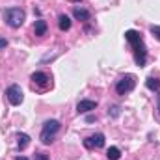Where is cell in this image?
I'll return each instance as SVG.
<instances>
[{"mask_svg": "<svg viewBox=\"0 0 160 160\" xmlns=\"http://www.w3.org/2000/svg\"><path fill=\"white\" fill-rule=\"evenodd\" d=\"M134 88H136V77H134V75H125V77H121V78L116 82V91H118L119 95L130 93Z\"/></svg>", "mask_w": 160, "mask_h": 160, "instance_id": "obj_5", "label": "cell"}, {"mask_svg": "<svg viewBox=\"0 0 160 160\" xmlns=\"http://www.w3.org/2000/svg\"><path fill=\"white\" fill-rule=\"evenodd\" d=\"M58 26H60V30L62 32H67V30H71V19L67 17V15H60L58 17Z\"/></svg>", "mask_w": 160, "mask_h": 160, "instance_id": "obj_11", "label": "cell"}, {"mask_svg": "<svg viewBox=\"0 0 160 160\" xmlns=\"http://www.w3.org/2000/svg\"><path fill=\"white\" fill-rule=\"evenodd\" d=\"M121 114V106H118V104H114L112 108H108V116L110 118H119Z\"/></svg>", "mask_w": 160, "mask_h": 160, "instance_id": "obj_15", "label": "cell"}, {"mask_svg": "<svg viewBox=\"0 0 160 160\" xmlns=\"http://www.w3.org/2000/svg\"><path fill=\"white\" fill-rule=\"evenodd\" d=\"M15 160H28V158H26V157H17Z\"/></svg>", "mask_w": 160, "mask_h": 160, "instance_id": "obj_21", "label": "cell"}, {"mask_svg": "<svg viewBox=\"0 0 160 160\" xmlns=\"http://www.w3.org/2000/svg\"><path fill=\"white\" fill-rule=\"evenodd\" d=\"M24 19H26V15H24V11L21 8H8L4 11V21L11 28H21L22 22H24Z\"/></svg>", "mask_w": 160, "mask_h": 160, "instance_id": "obj_2", "label": "cell"}, {"mask_svg": "<svg viewBox=\"0 0 160 160\" xmlns=\"http://www.w3.org/2000/svg\"><path fill=\"white\" fill-rule=\"evenodd\" d=\"M84 147L86 149H101V147H104V134H101V132L91 134L89 138L84 140Z\"/></svg>", "mask_w": 160, "mask_h": 160, "instance_id": "obj_7", "label": "cell"}, {"mask_svg": "<svg viewBox=\"0 0 160 160\" xmlns=\"http://www.w3.org/2000/svg\"><path fill=\"white\" fill-rule=\"evenodd\" d=\"M28 145H30V136L24 134V132H19L17 134V147H19V151H24Z\"/></svg>", "mask_w": 160, "mask_h": 160, "instance_id": "obj_9", "label": "cell"}, {"mask_svg": "<svg viewBox=\"0 0 160 160\" xmlns=\"http://www.w3.org/2000/svg\"><path fill=\"white\" fill-rule=\"evenodd\" d=\"M60 128H62V123L58 119H48L43 123V128H41V143H45V145H48V143H52L54 142V138H56V134L60 132Z\"/></svg>", "mask_w": 160, "mask_h": 160, "instance_id": "obj_1", "label": "cell"}, {"mask_svg": "<svg viewBox=\"0 0 160 160\" xmlns=\"http://www.w3.org/2000/svg\"><path fill=\"white\" fill-rule=\"evenodd\" d=\"M73 15H75L77 21H89L91 19V13L88 9H84V8H75L73 9Z\"/></svg>", "mask_w": 160, "mask_h": 160, "instance_id": "obj_10", "label": "cell"}, {"mask_svg": "<svg viewBox=\"0 0 160 160\" xmlns=\"http://www.w3.org/2000/svg\"><path fill=\"white\" fill-rule=\"evenodd\" d=\"M106 157H108V160H119L121 158V151L119 147H116V145H112L108 151H106Z\"/></svg>", "mask_w": 160, "mask_h": 160, "instance_id": "obj_14", "label": "cell"}, {"mask_svg": "<svg viewBox=\"0 0 160 160\" xmlns=\"http://www.w3.org/2000/svg\"><path fill=\"white\" fill-rule=\"evenodd\" d=\"M6 99L9 101V104H13V106H19V104L24 101V95H22V89H21V86H17V84L9 86V88L6 89Z\"/></svg>", "mask_w": 160, "mask_h": 160, "instance_id": "obj_6", "label": "cell"}, {"mask_svg": "<svg viewBox=\"0 0 160 160\" xmlns=\"http://www.w3.org/2000/svg\"><path fill=\"white\" fill-rule=\"evenodd\" d=\"M157 110H158V116H160V91H157Z\"/></svg>", "mask_w": 160, "mask_h": 160, "instance_id": "obj_19", "label": "cell"}, {"mask_svg": "<svg viewBox=\"0 0 160 160\" xmlns=\"http://www.w3.org/2000/svg\"><path fill=\"white\" fill-rule=\"evenodd\" d=\"M130 47L134 50V62H136V65L138 67H143L145 62H147V47H145L143 39H138L136 43H132Z\"/></svg>", "mask_w": 160, "mask_h": 160, "instance_id": "obj_4", "label": "cell"}, {"mask_svg": "<svg viewBox=\"0 0 160 160\" xmlns=\"http://www.w3.org/2000/svg\"><path fill=\"white\" fill-rule=\"evenodd\" d=\"M47 28H48V26H47V22H45L43 19H38L36 24H34V32H36V36H39V38L47 34Z\"/></svg>", "mask_w": 160, "mask_h": 160, "instance_id": "obj_12", "label": "cell"}, {"mask_svg": "<svg viewBox=\"0 0 160 160\" xmlns=\"http://www.w3.org/2000/svg\"><path fill=\"white\" fill-rule=\"evenodd\" d=\"M149 30H151V34H153V36H155V38L160 41V26H158V24H153Z\"/></svg>", "mask_w": 160, "mask_h": 160, "instance_id": "obj_16", "label": "cell"}, {"mask_svg": "<svg viewBox=\"0 0 160 160\" xmlns=\"http://www.w3.org/2000/svg\"><path fill=\"white\" fill-rule=\"evenodd\" d=\"M86 121H88V123H91V121H95V116H88V119H86Z\"/></svg>", "mask_w": 160, "mask_h": 160, "instance_id": "obj_20", "label": "cell"}, {"mask_svg": "<svg viewBox=\"0 0 160 160\" xmlns=\"http://www.w3.org/2000/svg\"><path fill=\"white\" fill-rule=\"evenodd\" d=\"M95 108H97V101H91V99H82L77 104V112L78 114H88V112H91Z\"/></svg>", "mask_w": 160, "mask_h": 160, "instance_id": "obj_8", "label": "cell"}, {"mask_svg": "<svg viewBox=\"0 0 160 160\" xmlns=\"http://www.w3.org/2000/svg\"><path fill=\"white\" fill-rule=\"evenodd\" d=\"M145 86L151 91H160V78L158 77H149V78L145 80Z\"/></svg>", "mask_w": 160, "mask_h": 160, "instance_id": "obj_13", "label": "cell"}, {"mask_svg": "<svg viewBox=\"0 0 160 160\" xmlns=\"http://www.w3.org/2000/svg\"><path fill=\"white\" fill-rule=\"evenodd\" d=\"M73 2H80V0H73Z\"/></svg>", "mask_w": 160, "mask_h": 160, "instance_id": "obj_22", "label": "cell"}, {"mask_svg": "<svg viewBox=\"0 0 160 160\" xmlns=\"http://www.w3.org/2000/svg\"><path fill=\"white\" fill-rule=\"evenodd\" d=\"M34 160H48V158H47V155H43V153H36Z\"/></svg>", "mask_w": 160, "mask_h": 160, "instance_id": "obj_17", "label": "cell"}, {"mask_svg": "<svg viewBox=\"0 0 160 160\" xmlns=\"http://www.w3.org/2000/svg\"><path fill=\"white\" fill-rule=\"evenodd\" d=\"M6 47H8V39H6V38H0V50L6 48Z\"/></svg>", "mask_w": 160, "mask_h": 160, "instance_id": "obj_18", "label": "cell"}, {"mask_svg": "<svg viewBox=\"0 0 160 160\" xmlns=\"http://www.w3.org/2000/svg\"><path fill=\"white\" fill-rule=\"evenodd\" d=\"M30 80H32V89H36V91H47L48 88H52V78L43 71L32 73Z\"/></svg>", "mask_w": 160, "mask_h": 160, "instance_id": "obj_3", "label": "cell"}]
</instances>
